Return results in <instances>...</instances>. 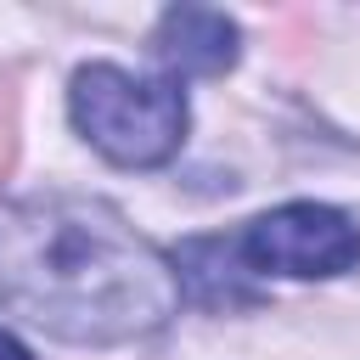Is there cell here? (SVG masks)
Instances as JSON below:
<instances>
[{"label": "cell", "instance_id": "6da1fadb", "mask_svg": "<svg viewBox=\"0 0 360 360\" xmlns=\"http://www.w3.org/2000/svg\"><path fill=\"white\" fill-rule=\"evenodd\" d=\"M0 304L68 343H129L180 309L174 264L107 202H0Z\"/></svg>", "mask_w": 360, "mask_h": 360}, {"label": "cell", "instance_id": "3957f363", "mask_svg": "<svg viewBox=\"0 0 360 360\" xmlns=\"http://www.w3.org/2000/svg\"><path fill=\"white\" fill-rule=\"evenodd\" d=\"M248 270L276 276H343L360 264V225L326 202H287L259 214L236 242Z\"/></svg>", "mask_w": 360, "mask_h": 360}, {"label": "cell", "instance_id": "277c9868", "mask_svg": "<svg viewBox=\"0 0 360 360\" xmlns=\"http://www.w3.org/2000/svg\"><path fill=\"white\" fill-rule=\"evenodd\" d=\"M158 56L174 73L214 79L236 62V22L214 6H174L158 22Z\"/></svg>", "mask_w": 360, "mask_h": 360}, {"label": "cell", "instance_id": "7a4b0ae2", "mask_svg": "<svg viewBox=\"0 0 360 360\" xmlns=\"http://www.w3.org/2000/svg\"><path fill=\"white\" fill-rule=\"evenodd\" d=\"M68 101L84 141L124 169L169 163L186 141V96L169 79H135L112 62H96L73 73Z\"/></svg>", "mask_w": 360, "mask_h": 360}, {"label": "cell", "instance_id": "5b68a950", "mask_svg": "<svg viewBox=\"0 0 360 360\" xmlns=\"http://www.w3.org/2000/svg\"><path fill=\"white\" fill-rule=\"evenodd\" d=\"M0 360H34V354H28V349H22L11 332H0Z\"/></svg>", "mask_w": 360, "mask_h": 360}]
</instances>
